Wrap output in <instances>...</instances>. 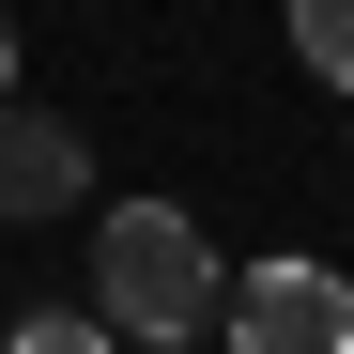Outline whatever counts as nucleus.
<instances>
[{
	"instance_id": "nucleus-1",
	"label": "nucleus",
	"mask_w": 354,
	"mask_h": 354,
	"mask_svg": "<svg viewBox=\"0 0 354 354\" xmlns=\"http://www.w3.org/2000/svg\"><path fill=\"white\" fill-rule=\"evenodd\" d=\"M216 292H231V262L201 247V216L185 201H108L93 216V308L124 324V339H216Z\"/></svg>"
},
{
	"instance_id": "nucleus-5",
	"label": "nucleus",
	"mask_w": 354,
	"mask_h": 354,
	"mask_svg": "<svg viewBox=\"0 0 354 354\" xmlns=\"http://www.w3.org/2000/svg\"><path fill=\"white\" fill-rule=\"evenodd\" d=\"M0 354H124V324H108V308H93V324H77V308H31Z\"/></svg>"
},
{
	"instance_id": "nucleus-3",
	"label": "nucleus",
	"mask_w": 354,
	"mask_h": 354,
	"mask_svg": "<svg viewBox=\"0 0 354 354\" xmlns=\"http://www.w3.org/2000/svg\"><path fill=\"white\" fill-rule=\"evenodd\" d=\"M77 201H93V139L62 124V108H16V93H0V216L46 231V216H77Z\"/></svg>"
},
{
	"instance_id": "nucleus-4",
	"label": "nucleus",
	"mask_w": 354,
	"mask_h": 354,
	"mask_svg": "<svg viewBox=\"0 0 354 354\" xmlns=\"http://www.w3.org/2000/svg\"><path fill=\"white\" fill-rule=\"evenodd\" d=\"M292 62L324 93H354V0H292Z\"/></svg>"
},
{
	"instance_id": "nucleus-6",
	"label": "nucleus",
	"mask_w": 354,
	"mask_h": 354,
	"mask_svg": "<svg viewBox=\"0 0 354 354\" xmlns=\"http://www.w3.org/2000/svg\"><path fill=\"white\" fill-rule=\"evenodd\" d=\"M0 93H16V16H0Z\"/></svg>"
},
{
	"instance_id": "nucleus-2",
	"label": "nucleus",
	"mask_w": 354,
	"mask_h": 354,
	"mask_svg": "<svg viewBox=\"0 0 354 354\" xmlns=\"http://www.w3.org/2000/svg\"><path fill=\"white\" fill-rule=\"evenodd\" d=\"M216 339L231 354H354V277L308 262V247H277V262H247L216 292Z\"/></svg>"
}]
</instances>
